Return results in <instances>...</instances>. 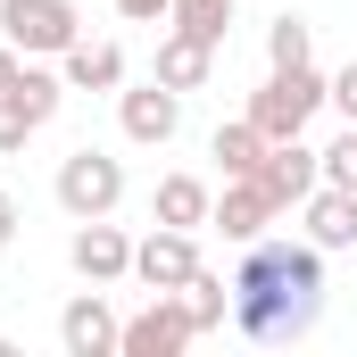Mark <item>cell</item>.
I'll return each instance as SVG.
<instances>
[{
  "instance_id": "obj_25",
  "label": "cell",
  "mask_w": 357,
  "mask_h": 357,
  "mask_svg": "<svg viewBox=\"0 0 357 357\" xmlns=\"http://www.w3.org/2000/svg\"><path fill=\"white\" fill-rule=\"evenodd\" d=\"M17 67H25V50H17V42H0V91L17 84Z\"/></svg>"
},
{
  "instance_id": "obj_19",
  "label": "cell",
  "mask_w": 357,
  "mask_h": 357,
  "mask_svg": "<svg viewBox=\"0 0 357 357\" xmlns=\"http://www.w3.org/2000/svg\"><path fill=\"white\" fill-rule=\"evenodd\" d=\"M183 307H191V324H199V333H216V324L233 316V282H216V274L199 266L191 282H183Z\"/></svg>"
},
{
  "instance_id": "obj_7",
  "label": "cell",
  "mask_w": 357,
  "mask_h": 357,
  "mask_svg": "<svg viewBox=\"0 0 357 357\" xmlns=\"http://www.w3.org/2000/svg\"><path fill=\"white\" fill-rule=\"evenodd\" d=\"M191 274H199V233L158 225L150 241H133V282H142V291H183Z\"/></svg>"
},
{
  "instance_id": "obj_24",
  "label": "cell",
  "mask_w": 357,
  "mask_h": 357,
  "mask_svg": "<svg viewBox=\"0 0 357 357\" xmlns=\"http://www.w3.org/2000/svg\"><path fill=\"white\" fill-rule=\"evenodd\" d=\"M167 8L175 0H116V17H133V25H167Z\"/></svg>"
},
{
  "instance_id": "obj_22",
  "label": "cell",
  "mask_w": 357,
  "mask_h": 357,
  "mask_svg": "<svg viewBox=\"0 0 357 357\" xmlns=\"http://www.w3.org/2000/svg\"><path fill=\"white\" fill-rule=\"evenodd\" d=\"M33 133H42V125H33V116H25V108H17V100L0 91V158H17V150H25Z\"/></svg>"
},
{
  "instance_id": "obj_12",
  "label": "cell",
  "mask_w": 357,
  "mask_h": 357,
  "mask_svg": "<svg viewBox=\"0 0 357 357\" xmlns=\"http://www.w3.org/2000/svg\"><path fill=\"white\" fill-rule=\"evenodd\" d=\"M258 183H266V191L282 199V208H299V199H307V191L324 183V150H307V142L291 133V142H274V150H266V167H258Z\"/></svg>"
},
{
  "instance_id": "obj_17",
  "label": "cell",
  "mask_w": 357,
  "mask_h": 357,
  "mask_svg": "<svg viewBox=\"0 0 357 357\" xmlns=\"http://www.w3.org/2000/svg\"><path fill=\"white\" fill-rule=\"evenodd\" d=\"M8 100H17L33 125H50V116H59V100H67V75H59V67H42V59H25V67H17V84H8Z\"/></svg>"
},
{
  "instance_id": "obj_9",
  "label": "cell",
  "mask_w": 357,
  "mask_h": 357,
  "mask_svg": "<svg viewBox=\"0 0 357 357\" xmlns=\"http://www.w3.org/2000/svg\"><path fill=\"white\" fill-rule=\"evenodd\" d=\"M116 116H125V142H142V150H167L183 133V91H167L158 75L142 91H116Z\"/></svg>"
},
{
  "instance_id": "obj_1",
  "label": "cell",
  "mask_w": 357,
  "mask_h": 357,
  "mask_svg": "<svg viewBox=\"0 0 357 357\" xmlns=\"http://www.w3.org/2000/svg\"><path fill=\"white\" fill-rule=\"evenodd\" d=\"M233 324L282 349V341H307L324 324V250L316 241H291V233H258L241 241V266H233Z\"/></svg>"
},
{
  "instance_id": "obj_16",
  "label": "cell",
  "mask_w": 357,
  "mask_h": 357,
  "mask_svg": "<svg viewBox=\"0 0 357 357\" xmlns=\"http://www.w3.org/2000/svg\"><path fill=\"white\" fill-rule=\"evenodd\" d=\"M266 133H258V125H250V116H233V125H216V142H208V158H216V167H225V175H258V167H266Z\"/></svg>"
},
{
  "instance_id": "obj_8",
  "label": "cell",
  "mask_w": 357,
  "mask_h": 357,
  "mask_svg": "<svg viewBox=\"0 0 357 357\" xmlns=\"http://www.w3.org/2000/svg\"><path fill=\"white\" fill-rule=\"evenodd\" d=\"M116 341H125V324H116V307L100 299V282L59 307V349L67 357H116Z\"/></svg>"
},
{
  "instance_id": "obj_26",
  "label": "cell",
  "mask_w": 357,
  "mask_h": 357,
  "mask_svg": "<svg viewBox=\"0 0 357 357\" xmlns=\"http://www.w3.org/2000/svg\"><path fill=\"white\" fill-rule=\"evenodd\" d=\"M8 241H17V199L0 191V250H8Z\"/></svg>"
},
{
  "instance_id": "obj_21",
  "label": "cell",
  "mask_w": 357,
  "mask_h": 357,
  "mask_svg": "<svg viewBox=\"0 0 357 357\" xmlns=\"http://www.w3.org/2000/svg\"><path fill=\"white\" fill-rule=\"evenodd\" d=\"M324 183H341V191H357V125H341V133L324 142Z\"/></svg>"
},
{
  "instance_id": "obj_23",
  "label": "cell",
  "mask_w": 357,
  "mask_h": 357,
  "mask_svg": "<svg viewBox=\"0 0 357 357\" xmlns=\"http://www.w3.org/2000/svg\"><path fill=\"white\" fill-rule=\"evenodd\" d=\"M324 100L341 108V125H357V59L341 67V75H333V84H324Z\"/></svg>"
},
{
  "instance_id": "obj_5",
  "label": "cell",
  "mask_w": 357,
  "mask_h": 357,
  "mask_svg": "<svg viewBox=\"0 0 357 357\" xmlns=\"http://www.w3.org/2000/svg\"><path fill=\"white\" fill-rule=\"evenodd\" d=\"M191 341H199V324H191L183 291H150V307H142V316H125L116 357H183Z\"/></svg>"
},
{
  "instance_id": "obj_11",
  "label": "cell",
  "mask_w": 357,
  "mask_h": 357,
  "mask_svg": "<svg viewBox=\"0 0 357 357\" xmlns=\"http://www.w3.org/2000/svg\"><path fill=\"white\" fill-rule=\"evenodd\" d=\"M299 216H307V241L333 258V250H357V191L341 183H316L307 199H299Z\"/></svg>"
},
{
  "instance_id": "obj_14",
  "label": "cell",
  "mask_w": 357,
  "mask_h": 357,
  "mask_svg": "<svg viewBox=\"0 0 357 357\" xmlns=\"http://www.w3.org/2000/svg\"><path fill=\"white\" fill-rule=\"evenodd\" d=\"M208 208H216V191H208L199 175H167V183H158V199H150V225H183V233H199Z\"/></svg>"
},
{
  "instance_id": "obj_10",
  "label": "cell",
  "mask_w": 357,
  "mask_h": 357,
  "mask_svg": "<svg viewBox=\"0 0 357 357\" xmlns=\"http://www.w3.org/2000/svg\"><path fill=\"white\" fill-rule=\"evenodd\" d=\"M67 266L84 274V282L108 291V282H125V274H133V241H125L108 216H84V225H75V241H67Z\"/></svg>"
},
{
  "instance_id": "obj_2",
  "label": "cell",
  "mask_w": 357,
  "mask_h": 357,
  "mask_svg": "<svg viewBox=\"0 0 357 357\" xmlns=\"http://www.w3.org/2000/svg\"><path fill=\"white\" fill-rule=\"evenodd\" d=\"M316 108H324V75H316V67H274L266 84L250 91V125H258L266 142L307 133V125H316Z\"/></svg>"
},
{
  "instance_id": "obj_13",
  "label": "cell",
  "mask_w": 357,
  "mask_h": 357,
  "mask_svg": "<svg viewBox=\"0 0 357 357\" xmlns=\"http://www.w3.org/2000/svg\"><path fill=\"white\" fill-rule=\"evenodd\" d=\"M208 67H216V42H199V33H175V25H167L150 75H158L167 91H199V84H208Z\"/></svg>"
},
{
  "instance_id": "obj_3",
  "label": "cell",
  "mask_w": 357,
  "mask_h": 357,
  "mask_svg": "<svg viewBox=\"0 0 357 357\" xmlns=\"http://www.w3.org/2000/svg\"><path fill=\"white\" fill-rule=\"evenodd\" d=\"M0 42H17L25 59H67L84 42L75 0H0Z\"/></svg>"
},
{
  "instance_id": "obj_18",
  "label": "cell",
  "mask_w": 357,
  "mask_h": 357,
  "mask_svg": "<svg viewBox=\"0 0 357 357\" xmlns=\"http://www.w3.org/2000/svg\"><path fill=\"white\" fill-rule=\"evenodd\" d=\"M266 67H316V25H307V17L282 8L266 25Z\"/></svg>"
},
{
  "instance_id": "obj_20",
  "label": "cell",
  "mask_w": 357,
  "mask_h": 357,
  "mask_svg": "<svg viewBox=\"0 0 357 357\" xmlns=\"http://www.w3.org/2000/svg\"><path fill=\"white\" fill-rule=\"evenodd\" d=\"M233 8H241V0H175V8H167V25H175V33H199V42H225Z\"/></svg>"
},
{
  "instance_id": "obj_4",
  "label": "cell",
  "mask_w": 357,
  "mask_h": 357,
  "mask_svg": "<svg viewBox=\"0 0 357 357\" xmlns=\"http://www.w3.org/2000/svg\"><path fill=\"white\" fill-rule=\"evenodd\" d=\"M116 199H125V158H108V150H67L59 158V208L84 225V216H116Z\"/></svg>"
},
{
  "instance_id": "obj_6",
  "label": "cell",
  "mask_w": 357,
  "mask_h": 357,
  "mask_svg": "<svg viewBox=\"0 0 357 357\" xmlns=\"http://www.w3.org/2000/svg\"><path fill=\"white\" fill-rule=\"evenodd\" d=\"M274 216H282V199H274L258 175H225V191H216V208H208V225L241 250V241H258V233H274Z\"/></svg>"
},
{
  "instance_id": "obj_15",
  "label": "cell",
  "mask_w": 357,
  "mask_h": 357,
  "mask_svg": "<svg viewBox=\"0 0 357 357\" xmlns=\"http://www.w3.org/2000/svg\"><path fill=\"white\" fill-rule=\"evenodd\" d=\"M59 75H67V91H116L125 84V50L116 42H75L59 59Z\"/></svg>"
}]
</instances>
